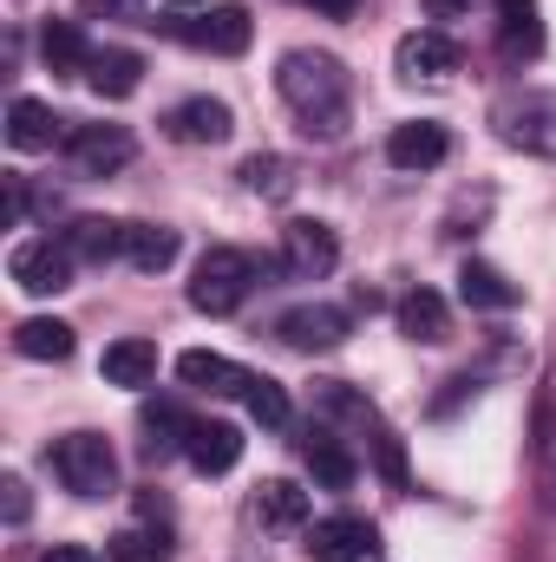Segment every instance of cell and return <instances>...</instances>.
<instances>
[{
  "label": "cell",
  "instance_id": "cell-1",
  "mask_svg": "<svg viewBox=\"0 0 556 562\" xmlns=\"http://www.w3.org/2000/svg\"><path fill=\"white\" fill-rule=\"evenodd\" d=\"M276 92L281 105L301 119L308 138H341L347 132V66L334 53H308V46L281 53Z\"/></svg>",
  "mask_w": 556,
  "mask_h": 562
},
{
  "label": "cell",
  "instance_id": "cell-2",
  "mask_svg": "<svg viewBox=\"0 0 556 562\" xmlns=\"http://www.w3.org/2000/svg\"><path fill=\"white\" fill-rule=\"evenodd\" d=\"M314 419L327 425L334 438H347V445H367V451L380 458V471H387V477H407L400 438H393V431H387V419L367 406V393H354L347 380H327V386L314 393Z\"/></svg>",
  "mask_w": 556,
  "mask_h": 562
},
{
  "label": "cell",
  "instance_id": "cell-3",
  "mask_svg": "<svg viewBox=\"0 0 556 562\" xmlns=\"http://www.w3.org/2000/svg\"><path fill=\"white\" fill-rule=\"evenodd\" d=\"M263 276V262L256 256H243V249H203L197 256V269H190V307L197 314H236L243 301H249V288Z\"/></svg>",
  "mask_w": 556,
  "mask_h": 562
},
{
  "label": "cell",
  "instance_id": "cell-4",
  "mask_svg": "<svg viewBox=\"0 0 556 562\" xmlns=\"http://www.w3.org/2000/svg\"><path fill=\"white\" fill-rule=\"evenodd\" d=\"M46 464H53L59 484H66L73 497H86V504H99V497L119 491V458H112V445H105L99 431H66V438H53Z\"/></svg>",
  "mask_w": 556,
  "mask_h": 562
},
{
  "label": "cell",
  "instance_id": "cell-5",
  "mask_svg": "<svg viewBox=\"0 0 556 562\" xmlns=\"http://www.w3.org/2000/svg\"><path fill=\"white\" fill-rule=\"evenodd\" d=\"M498 138L518 150L556 157V92H511L498 105Z\"/></svg>",
  "mask_w": 556,
  "mask_h": 562
},
{
  "label": "cell",
  "instance_id": "cell-6",
  "mask_svg": "<svg viewBox=\"0 0 556 562\" xmlns=\"http://www.w3.org/2000/svg\"><path fill=\"white\" fill-rule=\"evenodd\" d=\"M334 262H341V243H334L327 223H314V216L281 223V269H288L294 281H327Z\"/></svg>",
  "mask_w": 556,
  "mask_h": 562
},
{
  "label": "cell",
  "instance_id": "cell-7",
  "mask_svg": "<svg viewBox=\"0 0 556 562\" xmlns=\"http://www.w3.org/2000/svg\"><path fill=\"white\" fill-rule=\"evenodd\" d=\"M132 132L125 125H73L66 132V157H73V170L79 177H112V170H125L132 164Z\"/></svg>",
  "mask_w": 556,
  "mask_h": 562
},
{
  "label": "cell",
  "instance_id": "cell-8",
  "mask_svg": "<svg viewBox=\"0 0 556 562\" xmlns=\"http://www.w3.org/2000/svg\"><path fill=\"white\" fill-rule=\"evenodd\" d=\"M73 249L66 243H53V236H40V243H20L13 249V262H7V276L20 281L26 294H59V288H73Z\"/></svg>",
  "mask_w": 556,
  "mask_h": 562
},
{
  "label": "cell",
  "instance_id": "cell-9",
  "mask_svg": "<svg viewBox=\"0 0 556 562\" xmlns=\"http://www.w3.org/2000/svg\"><path fill=\"white\" fill-rule=\"evenodd\" d=\"M177 40H190V46H203V53H223V59H236V53H249V33H256V20L243 13V7H210L203 20H164Z\"/></svg>",
  "mask_w": 556,
  "mask_h": 562
},
{
  "label": "cell",
  "instance_id": "cell-10",
  "mask_svg": "<svg viewBox=\"0 0 556 562\" xmlns=\"http://www.w3.org/2000/svg\"><path fill=\"white\" fill-rule=\"evenodd\" d=\"M276 334L294 347V353H334V347L347 340V314H341V307H327V301H301V307H288V314H281Z\"/></svg>",
  "mask_w": 556,
  "mask_h": 562
},
{
  "label": "cell",
  "instance_id": "cell-11",
  "mask_svg": "<svg viewBox=\"0 0 556 562\" xmlns=\"http://www.w3.org/2000/svg\"><path fill=\"white\" fill-rule=\"evenodd\" d=\"M374 550H380V537H374L367 517H321L308 530V557L314 562H367Z\"/></svg>",
  "mask_w": 556,
  "mask_h": 562
},
{
  "label": "cell",
  "instance_id": "cell-12",
  "mask_svg": "<svg viewBox=\"0 0 556 562\" xmlns=\"http://www.w3.org/2000/svg\"><path fill=\"white\" fill-rule=\"evenodd\" d=\"M452 157V138H445V125H432V119H407V125H393V138H387V164L393 170H438Z\"/></svg>",
  "mask_w": 556,
  "mask_h": 562
},
{
  "label": "cell",
  "instance_id": "cell-13",
  "mask_svg": "<svg viewBox=\"0 0 556 562\" xmlns=\"http://www.w3.org/2000/svg\"><path fill=\"white\" fill-rule=\"evenodd\" d=\"M164 132H170L177 144H223L230 132H236V119H230L223 99H184V105H170Z\"/></svg>",
  "mask_w": 556,
  "mask_h": 562
},
{
  "label": "cell",
  "instance_id": "cell-14",
  "mask_svg": "<svg viewBox=\"0 0 556 562\" xmlns=\"http://www.w3.org/2000/svg\"><path fill=\"white\" fill-rule=\"evenodd\" d=\"M184 458H190L203 477H223V471H236V458H243V431H236V425H223V419H197V425H190Z\"/></svg>",
  "mask_w": 556,
  "mask_h": 562
},
{
  "label": "cell",
  "instance_id": "cell-15",
  "mask_svg": "<svg viewBox=\"0 0 556 562\" xmlns=\"http://www.w3.org/2000/svg\"><path fill=\"white\" fill-rule=\"evenodd\" d=\"M177 380H184V386H197V393H236V400H243V386H249V367H236L230 353L190 347V353H177Z\"/></svg>",
  "mask_w": 556,
  "mask_h": 562
},
{
  "label": "cell",
  "instance_id": "cell-16",
  "mask_svg": "<svg viewBox=\"0 0 556 562\" xmlns=\"http://www.w3.org/2000/svg\"><path fill=\"white\" fill-rule=\"evenodd\" d=\"M301 458H308V471H314V484H321V491H354V477H360V458H354V451H347V438H334L327 425H321V431H308Z\"/></svg>",
  "mask_w": 556,
  "mask_h": 562
},
{
  "label": "cell",
  "instance_id": "cell-17",
  "mask_svg": "<svg viewBox=\"0 0 556 562\" xmlns=\"http://www.w3.org/2000/svg\"><path fill=\"white\" fill-rule=\"evenodd\" d=\"M458 301L465 307H485V314H511L524 301V288L504 276V269H491V262H465L458 269Z\"/></svg>",
  "mask_w": 556,
  "mask_h": 562
},
{
  "label": "cell",
  "instance_id": "cell-18",
  "mask_svg": "<svg viewBox=\"0 0 556 562\" xmlns=\"http://www.w3.org/2000/svg\"><path fill=\"white\" fill-rule=\"evenodd\" d=\"M86 86H92L99 99H132L144 86V59L132 46H99L92 66H86Z\"/></svg>",
  "mask_w": 556,
  "mask_h": 562
},
{
  "label": "cell",
  "instance_id": "cell-19",
  "mask_svg": "<svg viewBox=\"0 0 556 562\" xmlns=\"http://www.w3.org/2000/svg\"><path fill=\"white\" fill-rule=\"evenodd\" d=\"M393 59H400V79H445V72H458V46L445 33H432V26L407 33Z\"/></svg>",
  "mask_w": 556,
  "mask_h": 562
},
{
  "label": "cell",
  "instance_id": "cell-20",
  "mask_svg": "<svg viewBox=\"0 0 556 562\" xmlns=\"http://www.w3.org/2000/svg\"><path fill=\"white\" fill-rule=\"evenodd\" d=\"M144 458H170V451H184L190 445V425L197 419H184V406H170V400H144Z\"/></svg>",
  "mask_w": 556,
  "mask_h": 562
},
{
  "label": "cell",
  "instance_id": "cell-21",
  "mask_svg": "<svg viewBox=\"0 0 556 562\" xmlns=\"http://www.w3.org/2000/svg\"><path fill=\"white\" fill-rule=\"evenodd\" d=\"M92 53H99V46H86V33H79L73 20H46V26H40V59H46L59 79L86 72V66H92Z\"/></svg>",
  "mask_w": 556,
  "mask_h": 562
},
{
  "label": "cell",
  "instance_id": "cell-22",
  "mask_svg": "<svg viewBox=\"0 0 556 562\" xmlns=\"http://www.w3.org/2000/svg\"><path fill=\"white\" fill-rule=\"evenodd\" d=\"M59 243L73 249V262H112V256H125V223H112V216H79Z\"/></svg>",
  "mask_w": 556,
  "mask_h": 562
},
{
  "label": "cell",
  "instance_id": "cell-23",
  "mask_svg": "<svg viewBox=\"0 0 556 562\" xmlns=\"http://www.w3.org/2000/svg\"><path fill=\"white\" fill-rule=\"evenodd\" d=\"M498 40L511 59H537L544 53V20H537V0H498Z\"/></svg>",
  "mask_w": 556,
  "mask_h": 562
},
{
  "label": "cell",
  "instance_id": "cell-24",
  "mask_svg": "<svg viewBox=\"0 0 556 562\" xmlns=\"http://www.w3.org/2000/svg\"><path fill=\"white\" fill-rule=\"evenodd\" d=\"M59 125L66 119H53V105H40V99H13L7 105V144L13 150H46L53 138H66Z\"/></svg>",
  "mask_w": 556,
  "mask_h": 562
},
{
  "label": "cell",
  "instance_id": "cell-25",
  "mask_svg": "<svg viewBox=\"0 0 556 562\" xmlns=\"http://www.w3.org/2000/svg\"><path fill=\"white\" fill-rule=\"evenodd\" d=\"M125 262L144 269V276H164L177 262V229H164V223H125Z\"/></svg>",
  "mask_w": 556,
  "mask_h": 562
},
{
  "label": "cell",
  "instance_id": "cell-26",
  "mask_svg": "<svg viewBox=\"0 0 556 562\" xmlns=\"http://www.w3.org/2000/svg\"><path fill=\"white\" fill-rule=\"evenodd\" d=\"M400 334L419 340V347H438V340L452 334V314H445V301H438L432 288H413V294L400 301Z\"/></svg>",
  "mask_w": 556,
  "mask_h": 562
},
{
  "label": "cell",
  "instance_id": "cell-27",
  "mask_svg": "<svg viewBox=\"0 0 556 562\" xmlns=\"http://www.w3.org/2000/svg\"><path fill=\"white\" fill-rule=\"evenodd\" d=\"M13 353H20V360H73V327L33 314V321L13 327Z\"/></svg>",
  "mask_w": 556,
  "mask_h": 562
},
{
  "label": "cell",
  "instance_id": "cell-28",
  "mask_svg": "<svg viewBox=\"0 0 556 562\" xmlns=\"http://www.w3.org/2000/svg\"><path fill=\"white\" fill-rule=\"evenodd\" d=\"M99 373H105L112 386H151V380H157V347H151V340H112L105 360H99Z\"/></svg>",
  "mask_w": 556,
  "mask_h": 562
},
{
  "label": "cell",
  "instance_id": "cell-29",
  "mask_svg": "<svg viewBox=\"0 0 556 562\" xmlns=\"http://www.w3.org/2000/svg\"><path fill=\"white\" fill-rule=\"evenodd\" d=\"M243 190L263 196V203H288V196H294V164L276 157V150H256V157L243 164Z\"/></svg>",
  "mask_w": 556,
  "mask_h": 562
},
{
  "label": "cell",
  "instance_id": "cell-30",
  "mask_svg": "<svg viewBox=\"0 0 556 562\" xmlns=\"http://www.w3.org/2000/svg\"><path fill=\"white\" fill-rule=\"evenodd\" d=\"M256 517H263V524H276V530L308 524V491H301V484H288V477H269V484L256 491Z\"/></svg>",
  "mask_w": 556,
  "mask_h": 562
},
{
  "label": "cell",
  "instance_id": "cell-31",
  "mask_svg": "<svg viewBox=\"0 0 556 562\" xmlns=\"http://www.w3.org/2000/svg\"><path fill=\"white\" fill-rule=\"evenodd\" d=\"M243 406H249V419L263 425V431H281V425H288V393H281L276 380H263V373H249Z\"/></svg>",
  "mask_w": 556,
  "mask_h": 562
},
{
  "label": "cell",
  "instance_id": "cell-32",
  "mask_svg": "<svg viewBox=\"0 0 556 562\" xmlns=\"http://www.w3.org/2000/svg\"><path fill=\"white\" fill-rule=\"evenodd\" d=\"M105 562H170V543L151 537V530H119L105 543Z\"/></svg>",
  "mask_w": 556,
  "mask_h": 562
},
{
  "label": "cell",
  "instance_id": "cell-33",
  "mask_svg": "<svg viewBox=\"0 0 556 562\" xmlns=\"http://www.w3.org/2000/svg\"><path fill=\"white\" fill-rule=\"evenodd\" d=\"M0 510H7V524H26V510H33L26 477H0Z\"/></svg>",
  "mask_w": 556,
  "mask_h": 562
},
{
  "label": "cell",
  "instance_id": "cell-34",
  "mask_svg": "<svg viewBox=\"0 0 556 562\" xmlns=\"http://www.w3.org/2000/svg\"><path fill=\"white\" fill-rule=\"evenodd\" d=\"M537 458H544V497H551V510H556V419L544 425V451Z\"/></svg>",
  "mask_w": 556,
  "mask_h": 562
},
{
  "label": "cell",
  "instance_id": "cell-35",
  "mask_svg": "<svg viewBox=\"0 0 556 562\" xmlns=\"http://www.w3.org/2000/svg\"><path fill=\"white\" fill-rule=\"evenodd\" d=\"M86 13H105V20H138V0H79Z\"/></svg>",
  "mask_w": 556,
  "mask_h": 562
},
{
  "label": "cell",
  "instance_id": "cell-36",
  "mask_svg": "<svg viewBox=\"0 0 556 562\" xmlns=\"http://www.w3.org/2000/svg\"><path fill=\"white\" fill-rule=\"evenodd\" d=\"M465 400H478V380H452V393H445L432 413H452V406H465Z\"/></svg>",
  "mask_w": 556,
  "mask_h": 562
},
{
  "label": "cell",
  "instance_id": "cell-37",
  "mask_svg": "<svg viewBox=\"0 0 556 562\" xmlns=\"http://www.w3.org/2000/svg\"><path fill=\"white\" fill-rule=\"evenodd\" d=\"M40 562H99V557H92L86 543H53V550H46Z\"/></svg>",
  "mask_w": 556,
  "mask_h": 562
},
{
  "label": "cell",
  "instance_id": "cell-38",
  "mask_svg": "<svg viewBox=\"0 0 556 562\" xmlns=\"http://www.w3.org/2000/svg\"><path fill=\"white\" fill-rule=\"evenodd\" d=\"M465 7H471V0H425V13H432V20H458Z\"/></svg>",
  "mask_w": 556,
  "mask_h": 562
},
{
  "label": "cell",
  "instance_id": "cell-39",
  "mask_svg": "<svg viewBox=\"0 0 556 562\" xmlns=\"http://www.w3.org/2000/svg\"><path fill=\"white\" fill-rule=\"evenodd\" d=\"M184 7H190V0H184Z\"/></svg>",
  "mask_w": 556,
  "mask_h": 562
},
{
  "label": "cell",
  "instance_id": "cell-40",
  "mask_svg": "<svg viewBox=\"0 0 556 562\" xmlns=\"http://www.w3.org/2000/svg\"><path fill=\"white\" fill-rule=\"evenodd\" d=\"M301 7H308V0H301Z\"/></svg>",
  "mask_w": 556,
  "mask_h": 562
}]
</instances>
